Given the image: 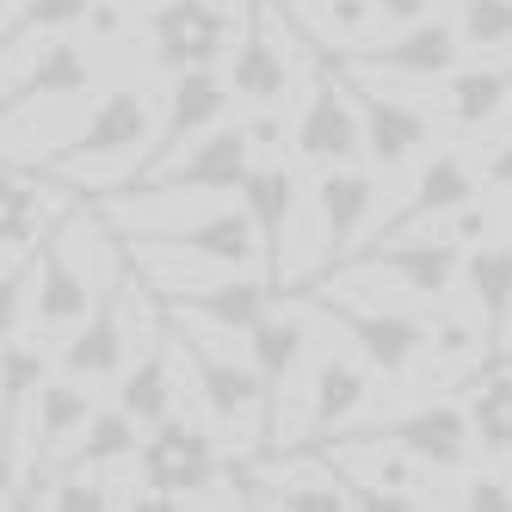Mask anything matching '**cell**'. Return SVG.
I'll use <instances>...</instances> for the list:
<instances>
[{"mask_svg":"<svg viewBox=\"0 0 512 512\" xmlns=\"http://www.w3.org/2000/svg\"><path fill=\"white\" fill-rule=\"evenodd\" d=\"M142 303V278L130 272H112L99 284L93 309L81 315L75 334H62V377H81V383H118L124 364H130V315Z\"/></svg>","mask_w":512,"mask_h":512,"instance_id":"8","label":"cell"},{"mask_svg":"<svg viewBox=\"0 0 512 512\" xmlns=\"http://www.w3.org/2000/svg\"><path fill=\"white\" fill-rule=\"evenodd\" d=\"M463 414H469V432H475V451L512 457V364L506 371H482V383L463 401Z\"/></svg>","mask_w":512,"mask_h":512,"instance_id":"31","label":"cell"},{"mask_svg":"<svg viewBox=\"0 0 512 512\" xmlns=\"http://www.w3.org/2000/svg\"><path fill=\"white\" fill-rule=\"evenodd\" d=\"M223 81L247 112L253 105H278L290 93L297 68H290V19L278 0H247V25L223 56Z\"/></svg>","mask_w":512,"mask_h":512,"instance_id":"10","label":"cell"},{"mask_svg":"<svg viewBox=\"0 0 512 512\" xmlns=\"http://www.w3.org/2000/svg\"><path fill=\"white\" fill-rule=\"evenodd\" d=\"M93 297H99V284L75 260V204H68L56 223L31 241V309H25L31 334H38V340L75 334L81 315L93 309Z\"/></svg>","mask_w":512,"mask_h":512,"instance_id":"3","label":"cell"},{"mask_svg":"<svg viewBox=\"0 0 512 512\" xmlns=\"http://www.w3.org/2000/svg\"><path fill=\"white\" fill-rule=\"evenodd\" d=\"M371 7H377L383 25H414V19H426L438 7V0H371Z\"/></svg>","mask_w":512,"mask_h":512,"instance_id":"39","label":"cell"},{"mask_svg":"<svg viewBox=\"0 0 512 512\" xmlns=\"http://www.w3.org/2000/svg\"><path fill=\"white\" fill-rule=\"evenodd\" d=\"M247 25V0H161L149 13V50L155 68H223L229 44Z\"/></svg>","mask_w":512,"mask_h":512,"instance_id":"7","label":"cell"},{"mask_svg":"<svg viewBox=\"0 0 512 512\" xmlns=\"http://www.w3.org/2000/svg\"><path fill=\"white\" fill-rule=\"evenodd\" d=\"M0 62H19L7 81H0V124H13L19 112H31V105H62V99H81L93 87V50L62 38V31H50V38H38V50L31 56H13L0 50Z\"/></svg>","mask_w":512,"mask_h":512,"instance_id":"14","label":"cell"},{"mask_svg":"<svg viewBox=\"0 0 512 512\" xmlns=\"http://www.w3.org/2000/svg\"><path fill=\"white\" fill-rule=\"evenodd\" d=\"M149 93L142 87H112V93H99L87 105V118L81 130L56 142V149H44V167H62V173H81V167H130L142 161V149H149Z\"/></svg>","mask_w":512,"mask_h":512,"instance_id":"5","label":"cell"},{"mask_svg":"<svg viewBox=\"0 0 512 512\" xmlns=\"http://www.w3.org/2000/svg\"><path fill=\"white\" fill-rule=\"evenodd\" d=\"M334 56L346 68H377V75H395V81H445L463 62V31L445 13H426L414 25H395L389 38H364V44L334 50Z\"/></svg>","mask_w":512,"mask_h":512,"instance_id":"13","label":"cell"},{"mask_svg":"<svg viewBox=\"0 0 512 512\" xmlns=\"http://www.w3.org/2000/svg\"><path fill=\"white\" fill-rule=\"evenodd\" d=\"M99 408V389L93 383H81V377H44V389L31 395V475L19 482V494L25 488H38L44 475H50V463L75 445V432L87 426V414Z\"/></svg>","mask_w":512,"mask_h":512,"instance_id":"20","label":"cell"},{"mask_svg":"<svg viewBox=\"0 0 512 512\" xmlns=\"http://www.w3.org/2000/svg\"><path fill=\"white\" fill-rule=\"evenodd\" d=\"M247 167H253L247 124H210L173 161H161L155 173H142L136 192L124 204H155V198H235L241 179H247Z\"/></svg>","mask_w":512,"mask_h":512,"instance_id":"2","label":"cell"},{"mask_svg":"<svg viewBox=\"0 0 512 512\" xmlns=\"http://www.w3.org/2000/svg\"><path fill=\"white\" fill-rule=\"evenodd\" d=\"M93 0H19V7L0 19V50H19L25 38H50V31H68L87 19Z\"/></svg>","mask_w":512,"mask_h":512,"instance_id":"32","label":"cell"},{"mask_svg":"<svg viewBox=\"0 0 512 512\" xmlns=\"http://www.w3.org/2000/svg\"><path fill=\"white\" fill-rule=\"evenodd\" d=\"M352 438H371V445L408 451L426 475H438V482H451V475H463V469L475 463L469 414H463V401H451V395L420 401V408L395 414V420H377V426H364V432H352Z\"/></svg>","mask_w":512,"mask_h":512,"instance_id":"11","label":"cell"},{"mask_svg":"<svg viewBox=\"0 0 512 512\" xmlns=\"http://www.w3.org/2000/svg\"><path fill=\"white\" fill-rule=\"evenodd\" d=\"M334 56V50H327ZM340 68V81L358 105V130H364V161H371L377 173H401V167H414L426 149H432V112H420L414 99H395V93H377V87H364L352 68L334 56Z\"/></svg>","mask_w":512,"mask_h":512,"instance_id":"15","label":"cell"},{"mask_svg":"<svg viewBox=\"0 0 512 512\" xmlns=\"http://www.w3.org/2000/svg\"><path fill=\"white\" fill-rule=\"evenodd\" d=\"M457 31L475 56L512 50V0H457Z\"/></svg>","mask_w":512,"mask_h":512,"instance_id":"33","label":"cell"},{"mask_svg":"<svg viewBox=\"0 0 512 512\" xmlns=\"http://www.w3.org/2000/svg\"><path fill=\"white\" fill-rule=\"evenodd\" d=\"M290 149H297V161H309V167H352V161H364L358 105H352V93H346V81H340V68H334L327 50H315L309 99H303L297 130H290Z\"/></svg>","mask_w":512,"mask_h":512,"instance_id":"12","label":"cell"},{"mask_svg":"<svg viewBox=\"0 0 512 512\" xmlns=\"http://www.w3.org/2000/svg\"><path fill=\"white\" fill-rule=\"evenodd\" d=\"M44 377H50L44 340H19V334L0 340V482L7 488H13V438H19L31 395L44 389ZM13 506H19V494H13Z\"/></svg>","mask_w":512,"mask_h":512,"instance_id":"28","label":"cell"},{"mask_svg":"<svg viewBox=\"0 0 512 512\" xmlns=\"http://www.w3.org/2000/svg\"><path fill=\"white\" fill-rule=\"evenodd\" d=\"M81 25L93 31L99 44H118L124 31H130V13H124V0H93V7H87V19H81Z\"/></svg>","mask_w":512,"mask_h":512,"instance_id":"37","label":"cell"},{"mask_svg":"<svg viewBox=\"0 0 512 512\" xmlns=\"http://www.w3.org/2000/svg\"><path fill=\"white\" fill-rule=\"evenodd\" d=\"M315 210H321V260L327 272L346 266V247L364 235L377 210V173L352 161V167H321V186H315Z\"/></svg>","mask_w":512,"mask_h":512,"instance_id":"21","label":"cell"},{"mask_svg":"<svg viewBox=\"0 0 512 512\" xmlns=\"http://www.w3.org/2000/svg\"><path fill=\"white\" fill-rule=\"evenodd\" d=\"M371 401V364L346 346H321L315 352V377H309V432L334 438L358 420V408Z\"/></svg>","mask_w":512,"mask_h":512,"instance_id":"26","label":"cell"},{"mask_svg":"<svg viewBox=\"0 0 512 512\" xmlns=\"http://www.w3.org/2000/svg\"><path fill=\"white\" fill-rule=\"evenodd\" d=\"M482 186H488V192H506V198H512V136H506V142H494V149H488V161H482Z\"/></svg>","mask_w":512,"mask_h":512,"instance_id":"38","label":"cell"},{"mask_svg":"<svg viewBox=\"0 0 512 512\" xmlns=\"http://www.w3.org/2000/svg\"><path fill=\"white\" fill-rule=\"evenodd\" d=\"M315 309L346 334V346L371 364V377L401 383L414 364L432 352L426 340V315L420 309H395V303H346V297H315Z\"/></svg>","mask_w":512,"mask_h":512,"instance_id":"9","label":"cell"},{"mask_svg":"<svg viewBox=\"0 0 512 512\" xmlns=\"http://www.w3.org/2000/svg\"><path fill=\"white\" fill-rule=\"evenodd\" d=\"M229 105H235V93H229V81H223V68H179L173 87H167L161 130L149 136V149H142V161H136V179L155 173L161 161H173V155L186 149L192 136H204L210 124H223Z\"/></svg>","mask_w":512,"mask_h":512,"instance_id":"17","label":"cell"},{"mask_svg":"<svg viewBox=\"0 0 512 512\" xmlns=\"http://www.w3.org/2000/svg\"><path fill=\"white\" fill-rule=\"evenodd\" d=\"M136 253H161V260L186 266H216V272H247L260 260V235H253L247 204H204L186 223H136Z\"/></svg>","mask_w":512,"mask_h":512,"instance_id":"6","label":"cell"},{"mask_svg":"<svg viewBox=\"0 0 512 512\" xmlns=\"http://www.w3.org/2000/svg\"><path fill=\"white\" fill-rule=\"evenodd\" d=\"M426 340H432V352H438V358H469L475 346H482V327L445 309V315H426Z\"/></svg>","mask_w":512,"mask_h":512,"instance_id":"35","label":"cell"},{"mask_svg":"<svg viewBox=\"0 0 512 512\" xmlns=\"http://www.w3.org/2000/svg\"><path fill=\"white\" fill-rule=\"evenodd\" d=\"M25 309H31V253L13 260V266H0V340L19 334Z\"/></svg>","mask_w":512,"mask_h":512,"instance_id":"34","label":"cell"},{"mask_svg":"<svg viewBox=\"0 0 512 512\" xmlns=\"http://www.w3.org/2000/svg\"><path fill=\"white\" fill-rule=\"evenodd\" d=\"M469 198H482V167L469 161V149H451V142H445V149L420 155V173H414V186H408V204L389 216L383 235L420 229V223H432V216H451Z\"/></svg>","mask_w":512,"mask_h":512,"instance_id":"23","label":"cell"},{"mask_svg":"<svg viewBox=\"0 0 512 512\" xmlns=\"http://www.w3.org/2000/svg\"><path fill=\"white\" fill-rule=\"evenodd\" d=\"M62 210H68V192L56 179H44V167L0 161V253L31 247Z\"/></svg>","mask_w":512,"mask_h":512,"instance_id":"25","label":"cell"},{"mask_svg":"<svg viewBox=\"0 0 512 512\" xmlns=\"http://www.w3.org/2000/svg\"><path fill=\"white\" fill-rule=\"evenodd\" d=\"M167 346L179 352V364H186V377L204 401V420L210 432H223L229 445H241V438L253 432L260 438V420H266V401H260V377H253V358L229 352V346H216L210 334H198L192 321H179L167 315Z\"/></svg>","mask_w":512,"mask_h":512,"instance_id":"1","label":"cell"},{"mask_svg":"<svg viewBox=\"0 0 512 512\" xmlns=\"http://www.w3.org/2000/svg\"><path fill=\"white\" fill-rule=\"evenodd\" d=\"M173 358H167V327H161V340H149V352H136V364H124V377H118V408L136 420V426H155L173 414Z\"/></svg>","mask_w":512,"mask_h":512,"instance_id":"30","label":"cell"},{"mask_svg":"<svg viewBox=\"0 0 512 512\" xmlns=\"http://www.w3.org/2000/svg\"><path fill=\"white\" fill-rule=\"evenodd\" d=\"M247 358H253V377H260V401H266L260 451H272L278 432L290 426V383H297L303 358H309V321L290 309H266L247 327Z\"/></svg>","mask_w":512,"mask_h":512,"instance_id":"16","label":"cell"},{"mask_svg":"<svg viewBox=\"0 0 512 512\" xmlns=\"http://www.w3.org/2000/svg\"><path fill=\"white\" fill-rule=\"evenodd\" d=\"M451 506H512V475H469V482L451 494Z\"/></svg>","mask_w":512,"mask_h":512,"instance_id":"36","label":"cell"},{"mask_svg":"<svg viewBox=\"0 0 512 512\" xmlns=\"http://www.w3.org/2000/svg\"><path fill=\"white\" fill-rule=\"evenodd\" d=\"M266 309H272V284L247 278V272H229L223 284H198V290H173L167 297V315L216 327V334H241V340H247V327Z\"/></svg>","mask_w":512,"mask_h":512,"instance_id":"27","label":"cell"},{"mask_svg":"<svg viewBox=\"0 0 512 512\" xmlns=\"http://www.w3.org/2000/svg\"><path fill=\"white\" fill-rule=\"evenodd\" d=\"M253 216V235H260V266H266V284L284 290L290 284V216H297V173L284 161H253L241 192H235Z\"/></svg>","mask_w":512,"mask_h":512,"instance_id":"19","label":"cell"},{"mask_svg":"<svg viewBox=\"0 0 512 512\" xmlns=\"http://www.w3.org/2000/svg\"><path fill=\"white\" fill-rule=\"evenodd\" d=\"M438 105V124L475 136V130H494V118L512 105V50H494V62H475V68H451L445 93L432 99Z\"/></svg>","mask_w":512,"mask_h":512,"instance_id":"24","label":"cell"},{"mask_svg":"<svg viewBox=\"0 0 512 512\" xmlns=\"http://www.w3.org/2000/svg\"><path fill=\"white\" fill-rule=\"evenodd\" d=\"M457 284L469 297V315L482 327V346L500 352L506 334H512V241H469L463 247V266H457Z\"/></svg>","mask_w":512,"mask_h":512,"instance_id":"22","label":"cell"},{"mask_svg":"<svg viewBox=\"0 0 512 512\" xmlns=\"http://www.w3.org/2000/svg\"><path fill=\"white\" fill-rule=\"evenodd\" d=\"M136 475H142V494H155V506H173L186 494H216V482H223V445H216V432L204 420H186L173 408L136 445Z\"/></svg>","mask_w":512,"mask_h":512,"instance_id":"4","label":"cell"},{"mask_svg":"<svg viewBox=\"0 0 512 512\" xmlns=\"http://www.w3.org/2000/svg\"><path fill=\"white\" fill-rule=\"evenodd\" d=\"M136 445H142V426L118 408H93L87 414V426L75 432V445H68L56 463H50V475L56 469H87V475H105V469H118V463H130L136 457Z\"/></svg>","mask_w":512,"mask_h":512,"instance_id":"29","label":"cell"},{"mask_svg":"<svg viewBox=\"0 0 512 512\" xmlns=\"http://www.w3.org/2000/svg\"><path fill=\"white\" fill-rule=\"evenodd\" d=\"M0 500H13V488H7V482H0Z\"/></svg>","mask_w":512,"mask_h":512,"instance_id":"40","label":"cell"},{"mask_svg":"<svg viewBox=\"0 0 512 512\" xmlns=\"http://www.w3.org/2000/svg\"><path fill=\"white\" fill-rule=\"evenodd\" d=\"M457 266H463V247L438 229V235H408L395 229L383 235L371 253H358L352 266L340 272H371V278H395L401 290H414V297H451L457 290Z\"/></svg>","mask_w":512,"mask_h":512,"instance_id":"18","label":"cell"}]
</instances>
